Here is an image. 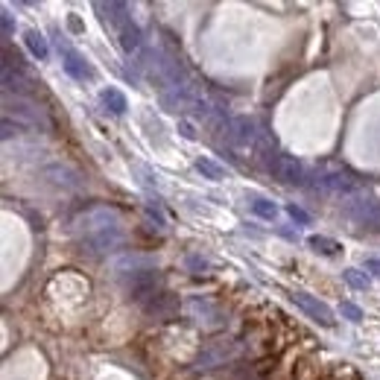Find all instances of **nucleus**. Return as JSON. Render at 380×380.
<instances>
[{"label":"nucleus","instance_id":"obj_22","mask_svg":"<svg viewBox=\"0 0 380 380\" xmlns=\"http://www.w3.org/2000/svg\"><path fill=\"white\" fill-rule=\"evenodd\" d=\"M178 129H182V135H185V137H190V141H193V137H196V132H193V126H190V123H182V126H178Z\"/></svg>","mask_w":380,"mask_h":380},{"label":"nucleus","instance_id":"obj_4","mask_svg":"<svg viewBox=\"0 0 380 380\" xmlns=\"http://www.w3.org/2000/svg\"><path fill=\"white\" fill-rule=\"evenodd\" d=\"M144 313L149 319H158V322H170V319L178 316V295L161 290V293H155L149 302H144Z\"/></svg>","mask_w":380,"mask_h":380},{"label":"nucleus","instance_id":"obj_13","mask_svg":"<svg viewBox=\"0 0 380 380\" xmlns=\"http://www.w3.org/2000/svg\"><path fill=\"white\" fill-rule=\"evenodd\" d=\"M99 99H103V106L111 111V114H123L126 109H129V103H126V97L120 94L117 88H106L103 94H99Z\"/></svg>","mask_w":380,"mask_h":380},{"label":"nucleus","instance_id":"obj_19","mask_svg":"<svg viewBox=\"0 0 380 380\" xmlns=\"http://www.w3.org/2000/svg\"><path fill=\"white\" fill-rule=\"evenodd\" d=\"M287 214L295 219V223H305V226L310 223V214H307V211H302L298 205H290V208H287Z\"/></svg>","mask_w":380,"mask_h":380},{"label":"nucleus","instance_id":"obj_17","mask_svg":"<svg viewBox=\"0 0 380 380\" xmlns=\"http://www.w3.org/2000/svg\"><path fill=\"white\" fill-rule=\"evenodd\" d=\"M252 211L261 216V219H269V223H275V216H278V208L272 202H266V199H255L252 202Z\"/></svg>","mask_w":380,"mask_h":380},{"label":"nucleus","instance_id":"obj_18","mask_svg":"<svg viewBox=\"0 0 380 380\" xmlns=\"http://www.w3.org/2000/svg\"><path fill=\"white\" fill-rule=\"evenodd\" d=\"M343 278H345V281H348L354 290H366V287H369V278H366V275H360L357 269H345Z\"/></svg>","mask_w":380,"mask_h":380},{"label":"nucleus","instance_id":"obj_10","mask_svg":"<svg viewBox=\"0 0 380 380\" xmlns=\"http://www.w3.org/2000/svg\"><path fill=\"white\" fill-rule=\"evenodd\" d=\"M228 354H231V345L216 343V345H211V348H205L202 354H199V369H214V366L223 363Z\"/></svg>","mask_w":380,"mask_h":380},{"label":"nucleus","instance_id":"obj_23","mask_svg":"<svg viewBox=\"0 0 380 380\" xmlns=\"http://www.w3.org/2000/svg\"><path fill=\"white\" fill-rule=\"evenodd\" d=\"M366 269H372V272L380 278V261H366Z\"/></svg>","mask_w":380,"mask_h":380},{"label":"nucleus","instance_id":"obj_7","mask_svg":"<svg viewBox=\"0 0 380 380\" xmlns=\"http://www.w3.org/2000/svg\"><path fill=\"white\" fill-rule=\"evenodd\" d=\"M316 190H322V193H357V182L348 176V173H322V176H316Z\"/></svg>","mask_w":380,"mask_h":380},{"label":"nucleus","instance_id":"obj_2","mask_svg":"<svg viewBox=\"0 0 380 380\" xmlns=\"http://www.w3.org/2000/svg\"><path fill=\"white\" fill-rule=\"evenodd\" d=\"M126 290H129V298L135 302H149L155 293H161V275L155 269H141V272H132V278L126 281Z\"/></svg>","mask_w":380,"mask_h":380},{"label":"nucleus","instance_id":"obj_5","mask_svg":"<svg viewBox=\"0 0 380 380\" xmlns=\"http://www.w3.org/2000/svg\"><path fill=\"white\" fill-rule=\"evenodd\" d=\"M6 117H18V123L21 126H50L47 123V117H44V111L38 109V106H32V103H27V99H21V97H15V103H12V97H6Z\"/></svg>","mask_w":380,"mask_h":380},{"label":"nucleus","instance_id":"obj_1","mask_svg":"<svg viewBox=\"0 0 380 380\" xmlns=\"http://www.w3.org/2000/svg\"><path fill=\"white\" fill-rule=\"evenodd\" d=\"M264 152V161H266V167L281 178L284 185H305V167H302V161H295L293 155H281V152H275L272 147H266V149H261Z\"/></svg>","mask_w":380,"mask_h":380},{"label":"nucleus","instance_id":"obj_15","mask_svg":"<svg viewBox=\"0 0 380 380\" xmlns=\"http://www.w3.org/2000/svg\"><path fill=\"white\" fill-rule=\"evenodd\" d=\"M27 47L32 50L35 59H47V42H44V35H42V32L30 30V32H27Z\"/></svg>","mask_w":380,"mask_h":380},{"label":"nucleus","instance_id":"obj_20","mask_svg":"<svg viewBox=\"0 0 380 380\" xmlns=\"http://www.w3.org/2000/svg\"><path fill=\"white\" fill-rule=\"evenodd\" d=\"M21 129H24L21 123H12L9 117H4V137H6V141H9L12 135H18V132H21Z\"/></svg>","mask_w":380,"mask_h":380},{"label":"nucleus","instance_id":"obj_8","mask_svg":"<svg viewBox=\"0 0 380 380\" xmlns=\"http://www.w3.org/2000/svg\"><path fill=\"white\" fill-rule=\"evenodd\" d=\"M228 137H231L234 144H243V147L255 144V141H257V126H255V120L246 117V114L231 117V120H228Z\"/></svg>","mask_w":380,"mask_h":380},{"label":"nucleus","instance_id":"obj_16","mask_svg":"<svg viewBox=\"0 0 380 380\" xmlns=\"http://www.w3.org/2000/svg\"><path fill=\"white\" fill-rule=\"evenodd\" d=\"M310 246H313L316 252H322V255H336L339 249H343V246L336 243V240H331V237H322V234L310 237Z\"/></svg>","mask_w":380,"mask_h":380},{"label":"nucleus","instance_id":"obj_24","mask_svg":"<svg viewBox=\"0 0 380 380\" xmlns=\"http://www.w3.org/2000/svg\"><path fill=\"white\" fill-rule=\"evenodd\" d=\"M4 32H6V35L12 32V21H9V15H4Z\"/></svg>","mask_w":380,"mask_h":380},{"label":"nucleus","instance_id":"obj_12","mask_svg":"<svg viewBox=\"0 0 380 380\" xmlns=\"http://www.w3.org/2000/svg\"><path fill=\"white\" fill-rule=\"evenodd\" d=\"M117 32H120V47H123L126 53H135L137 47H141V30H137L132 21H126Z\"/></svg>","mask_w":380,"mask_h":380},{"label":"nucleus","instance_id":"obj_11","mask_svg":"<svg viewBox=\"0 0 380 380\" xmlns=\"http://www.w3.org/2000/svg\"><path fill=\"white\" fill-rule=\"evenodd\" d=\"M65 71L73 79H91L94 76V71L88 68V62L79 53H73V50H65Z\"/></svg>","mask_w":380,"mask_h":380},{"label":"nucleus","instance_id":"obj_3","mask_svg":"<svg viewBox=\"0 0 380 380\" xmlns=\"http://www.w3.org/2000/svg\"><path fill=\"white\" fill-rule=\"evenodd\" d=\"M351 219L360 226V228H366V231H380V199H366V196H360L357 202H351L348 208Z\"/></svg>","mask_w":380,"mask_h":380},{"label":"nucleus","instance_id":"obj_14","mask_svg":"<svg viewBox=\"0 0 380 380\" xmlns=\"http://www.w3.org/2000/svg\"><path fill=\"white\" fill-rule=\"evenodd\" d=\"M196 170L202 173L205 178H211V182H219V178H226V167L216 164L214 158H196Z\"/></svg>","mask_w":380,"mask_h":380},{"label":"nucleus","instance_id":"obj_6","mask_svg":"<svg viewBox=\"0 0 380 380\" xmlns=\"http://www.w3.org/2000/svg\"><path fill=\"white\" fill-rule=\"evenodd\" d=\"M290 298H293V302H295L298 307H302V310L313 319V322H319L322 328H333V322H336V319H333V310H331L325 302H319L316 295H307V293H293Z\"/></svg>","mask_w":380,"mask_h":380},{"label":"nucleus","instance_id":"obj_9","mask_svg":"<svg viewBox=\"0 0 380 380\" xmlns=\"http://www.w3.org/2000/svg\"><path fill=\"white\" fill-rule=\"evenodd\" d=\"M4 91L6 97H27L32 91V79L21 68H4Z\"/></svg>","mask_w":380,"mask_h":380},{"label":"nucleus","instance_id":"obj_21","mask_svg":"<svg viewBox=\"0 0 380 380\" xmlns=\"http://www.w3.org/2000/svg\"><path fill=\"white\" fill-rule=\"evenodd\" d=\"M343 313L348 316V319H354V322H360V319H363V310H360V307H354V305H343Z\"/></svg>","mask_w":380,"mask_h":380}]
</instances>
